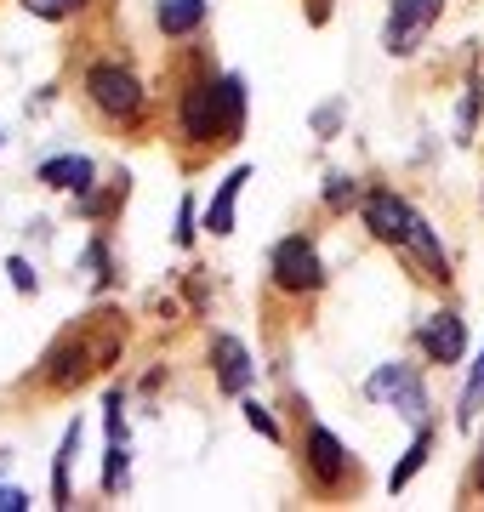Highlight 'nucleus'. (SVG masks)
<instances>
[{
    "label": "nucleus",
    "mask_w": 484,
    "mask_h": 512,
    "mask_svg": "<svg viewBox=\"0 0 484 512\" xmlns=\"http://www.w3.org/2000/svg\"><path fill=\"white\" fill-rule=\"evenodd\" d=\"M86 97H92V109L103 114V120H114V126H126V120L143 114V86H137V74L120 69V63L86 69Z\"/></svg>",
    "instance_id": "f257e3e1"
},
{
    "label": "nucleus",
    "mask_w": 484,
    "mask_h": 512,
    "mask_svg": "<svg viewBox=\"0 0 484 512\" xmlns=\"http://www.w3.org/2000/svg\"><path fill=\"white\" fill-rule=\"evenodd\" d=\"M268 274H274V285H280V291H291V296L319 291V285H325L319 251L302 234H291V239H280V245H274V256H268Z\"/></svg>",
    "instance_id": "f03ea898"
},
{
    "label": "nucleus",
    "mask_w": 484,
    "mask_h": 512,
    "mask_svg": "<svg viewBox=\"0 0 484 512\" xmlns=\"http://www.w3.org/2000/svg\"><path fill=\"white\" fill-rule=\"evenodd\" d=\"M365 399L393 404L405 421H422V416H428V393H422V382H416V370H410V365H382L371 382H365Z\"/></svg>",
    "instance_id": "7ed1b4c3"
},
{
    "label": "nucleus",
    "mask_w": 484,
    "mask_h": 512,
    "mask_svg": "<svg viewBox=\"0 0 484 512\" xmlns=\"http://www.w3.org/2000/svg\"><path fill=\"white\" fill-rule=\"evenodd\" d=\"M439 12H445V0H393L382 46H388L393 57H399V52H416V46L428 40V29L439 23Z\"/></svg>",
    "instance_id": "20e7f679"
},
{
    "label": "nucleus",
    "mask_w": 484,
    "mask_h": 512,
    "mask_svg": "<svg viewBox=\"0 0 484 512\" xmlns=\"http://www.w3.org/2000/svg\"><path fill=\"white\" fill-rule=\"evenodd\" d=\"M359 217H365V228H371V234L382 239V245H405L410 228L422 222L405 200H399V194H393V188H371V194L359 200Z\"/></svg>",
    "instance_id": "39448f33"
},
{
    "label": "nucleus",
    "mask_w": 484,
    "mask_h": 512,
    "mask_svg": "<svg viewBox=\"0 0 484 512\" xmlns=\"http://www.w3.org/2000/svg\"><path fill=\"white\" fill-rule=\"evenodd\" d=\"M183 131L194 143H223V80H205L183 97Z\"/></svg>",
    "instance_id": "423d86ee"
},
{
    "label": "nucleus",
    "mask_w": 484,
    "mask_h": 512,
    "mask_svg": "<svg viewBox=\"0 0 484 512\" xmlns=\"http://www.w3.org/2000/svg\"><path fill=\"white\" fill-rule=\"evenodd\" d=\"M416 342H422V353H428L433 365H456L467 348V330L456 313H433V319H422V330H416Z\"/></svg>",
    "instance_id": "0eeeda50"
},
{
    "label": "nucleus",
    "mask_w": 484,
    "mask_h": 512,
    "mask_svg": "<svg viewBox=\"0 0 484 512\" xmlns=\"http://www.w3.org/2000/svg\"><path fill=\"white\" fill-rule=\"evenodd\" d=\"M308 473L319 478V484H342L348 478V450H342V439H336L331 427H308Z\"/></svg>",
    "instance_id": "6e6552de"
},
{
    "label": "nucleus",
    "mask_w": 484,
    "mask_h": 512,
    "mask_svg": "<svg viewBox=\"0 0 484 512\" xmlns=\"http://www.w3.org/2000/svg\"><path fill=\"white\" fill-rule=\"evenodd\" d=\"M211 359H217V382H223L228 393H245V387H251V359H245V348L234 336H217V342H211Z\"/></svg>",
    "instance_id": "1a4fd4ad"
},
{
    "label": "nucleus",
    "mask_w": 484,
    "mask_h": 512,
    "mask_svg": "<svg viewBox=\"0 0 484 512\" xmlns=\"http://www.w3.org/2000/svg\"><path fill=\"white\" fill-rule=\"evenodd\" d=\"M154 18H160L166 35H194V29L205 23V0H160Z\"/></svg>",
    "instance_id": "9d476101"
},
{
    "label": "nucleus",
    "mask_w": 484,
    "mask_h": 512,
    "mask_svg": "<svg viewBox=\"0 0 484 512\" xmlns=\"http://www.w3.org/2000/svg\"><path fill=\"white\" fill-rule=\"evenodd\" d=\"M40 183H52V188H86V183H92V160H80V154H57V160L40 165Z\"/></svg>",
    "instance_id": "9b49d317"
},
{
    "label": "nucleus",
    "mask_w": 484,
    "mask_h": 512,
    "mask_svg": "<svg viewBox=\"0 0 484 512\" xmlns=\"http://www.w3.org/2000/svg\"><path fill=\"white\" fill-rule=\"evenodd\" d=\"M240 188H245V171H234V177L217 188V200L205 211V228H211V234H234V200H240Z\"/></svg>",
    "instance_id": "f8f14e48"
},
{
    "label": "nucleus",
    "mask_w": 484,
    "mask_h": 512,
    "mask_svg": "<svg viewBox=\"0 0 484 512\" xmlns=\"http://www.w3.org/2000/svg\"><path fill=\"white\" fill-rule=\"evenodd\" d=\"M245 126V86L234 74H223V143H234Z\"/></svg>",
    "instance_id": "ddd939ff"
},
{
    "label": "nucleus",
    "mask_w": 484,
    "mask_h": 512,
    "mask_svg": "<svg viewBox=\"0 0 484 512\" xmlns=\"http://www.w3.org/2000/svg\"><path fill=\"white\" fill-rule=\"evenodd\" d=\"M428 450H433V433H428V427H422V433H416V444H410V456L399 461V467H393V478H388L393 490H405L410 478L422 473V461H428Z\"/></svg>",
    "instance_id": "4468645a"
},
{
    "label": "nucleus",
    "mask_w": 484,
    "mask_h": 512,
    "mask_svg": "<svg viewBox=\"0 0 484 512\" xmlns=\"http://www.w3.org/2000/svg\"><path fill=\"white\" fill-rule=\"evenodd\" d=\"M479 416H484V353H479V365H473V376H467V393H462L456 421H462V427H473Z\"/></svg>",
    "instance_id": "2eb2a0df"
},
{
    "label": "nucleus",
    "mask_w": 484,
    "mask_h": 512,
    "mask_svg": "<svg viewBox=\"0 0 484 512\" xmlns=\"http://www.w3.org/2000/svg\"><path fill=\"white\" fill-rule=\"evenodd\" d=\"M75 444H80V421L63 433V450H57V478H52V495L57 507H69V461H75Z\"/></svg>",
    "instance_id": "dca6fc26"
},
{
    "label": "nucleus",
    "mask_w": 484,
    "mask_h": 512,
    "mask_svg": "<svg viewBox=\"0 0 484 512\" xmlns=\"http://www.w3.org/2000/svg\"><path fill=\"white\" fill-rule=\"evenodd\" d=\"M354 200H365V194H359V183H348V177H331V188H325V205H331V211H348Z\"/></svg>",
    "instance_id": "f3484780"
},
{
    "label": "nucleus",
    "mask_w": 484,
    "mask_h": 512,
    "mask_svg": "<svg viewBox=\"0 0 484 512\" xmlns=\"http://www.w3.org/2000/svg\"><path fill=\"white\" fill-rule=\"evenodd\" d=\"M23 6H29L35 18H69L75 6H86V0H23Z\"/></svg>",
    "instance_id": "a211bd4d"
},
{
    "label": "nucleus",
    "mask_w": 484,
    "mask_h": 512,
    "mask_svg": "<svg viewBox=\"0 0 484 512\" xmlns=\"http://www.w3.org/2000/svg\"><path fill=\"white\" fill-rule=\"evenodd\" d=\"M245 421H251V427H257L262 439H280V421L268 416V410H262V404H245Z\"/></svg>",
    "instance_id": "6ab92c4d"
},
{
    "label": "nucleus",
    "mask_w": 484,
    "mask_h": 512,
    "mask_svg": "<svg viewBox=\"0 0 484 512\" xmlns=\"http://www.w3.org/2000/svg\"><path fill=\"white\" fill-rule=\"evenodd\" d=\"M23 507H29V495L12 490V484H0V512H23Z\"/></svg>",
    "instance_id": "aec40b11"
},
{
    "label": "nucleus",
    "mask_w": 484,
    "mask_h": 512,
    "mask_svg": "<svg viewBox=\"0 0 484 512\" xmlns=\"http://www.w3.org/2000/svg\"><path fill=\"white\" fill-rule=\"evenodd\" d=\"M12 285H18V291H35V274H29V262H12Z\"/></svg>",
    "instance_id": "412c9836"
}]
</instances>
